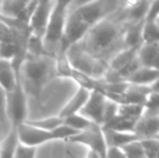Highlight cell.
<instances>
[{
  "label": "cell",
  "instance_id": "obj_1",
  "mask_svg": "<svg viewBox=\"0 0 159 158\" xmlns=\"http://www.w3.org/2000/svg\"><path fill=\"white\" fill-rule=\"evenodd\" d=\"M125 4L126 2L121 1L98 0L84 2L71 11L69 10L62 41L61 54H65L70 47L81 41L93 26L121 10Z\"/></svg>",
  "mask_w": 159,
  "mask_h": 158
},
{
  "label": "cell",
  "instance_id": "obj_2",
  "mask_svg": "<svg viewBox=\"0 0 159 158\" xmlns=\"http://www.w3.org/2000/svg\"><path fill=\"white\" fill-rule=\"evenodd\" d=\"M114 15L115 13L93 26L77 43L87 54L107 64L116 53L125 49L124 33L127 22L122 15V9L118 13V17H114Z\"/></svg>",
  "mask_w": 159,
  "mask_h": 158
},
{
  "label": "cell",
  "instance_id": "obj_3",
  "mask_svg": "<svg viewBox=\"0 0 159 158\" xmlns=\"http://www.w3.org/2000/svg\"><path fill=\"white\" fill-rule=\"evenodd\" d=\"M19 77L27 97L39 100L47 84L57 77V59L44 52L27 53Z\"/></svg>",
  "mask_w": 159,
  "mask_h": 158
},
{
  "label": "cell",
  "instance_id": "obj_4",
  "mask_svg": "<svg viewBox=\"0 0 159 158\" xmlns=\"http://www.w3.org/2000/svg\"><path fill=\"white\" fill-rule=\"evenodd\" d=\"M70 6L71 1H63V0L54 1L42 40V46L46 53L57 59L61 55L62 41H63L66 20Z\"/></svg>",
  "mask_w": 159,
  "mask_h": 158
},
{
  "label": "cell",
  "instance_id": "obj_5",
  "mask_svg": "<svg viewBox=\"0 0 159 158\" xmlns=\"http://www.w3.org/2000/svg\"><path fill=\"white\" fill-rule=\"evenodd\" d=\"M16 132L20 144L35 148H37L38 146L42 145V144L49 143L52 141H57V140L67 141L78 133L74 131L73 129L65 126L64 124L53 131H46L42 129L36 128L27 122H24L21 126L17 127Z\"/></svg>",
  "mask_w": 159,
  "mask_h": 158
},
{
  "label": "cell",
  "instance_id": "obj_6",
  "mask_svg": "<svg viewBox=\"0 0 159 158\" xmlns=\"http://www.w3.org/2000/svg\"><path fill=\"white\" fill-rule=\"evenodd\" d=\"M65 55L74 70L94 79H103L108 72V64L106 62L87 54L77 44L70 47Z\"/></svg>",
  "mask_w": 159,
  "mask_h": 158
},
{
  "label": "cell",
  "instance_id": "obj_7",
  "mask_svg": "<svg viewBox=\"0 0 159 158\" xmlns=\"http://www.w3.org/2000/svg\"><path fill=\"white\" fill-rule=\"evenodd\" d=\"M7 115L11 128L17 129L27 120V94L20 80L15 88L7 93Z\"/></svg>",
  "mask_w": 159,
  "mask_h": 158
},
{
  "label": "cell",
  "instance_id": "obj_8",
  "mask_svg": "<svg viewBox=\"0 0 159 158\" xmlns=\"http://www.w3.org/2000/svg\"><path fill=\"white\" fill-rule=\"evenodd\" d=\"M67 142L73 144H80L89 148V152H92L98 158H107L108 147L105 142L102 128L98 124H92L89 129L81 132H78Z\"/></svg>",
  "mask_w": 159,
  "mask_h": 158
},
{
  "label": "cell",
  "instance_id": "obj_9",
  "mask_svg": "<svg viewBox=\"0 0 159 158\" xmlns=\"http://www.w3.org/2000/svg\"><path fill=\"white\" fill-rule=\"evenodd\" d=\"M53 3L54 1H37L35 10L28 22V29L32 38L40 41L43 40Z\"/></svg>",
  "mask_w": 159,
  "mask_h": 158
},
{
  "label": "cell",
  "instance_id": "obj_10",
  "mask_svg": "<svg viewBox=\"0 0 159 158\" xmlns=\"http://www.w3.org/2000/svg\"><path fill=\"white\" fill-rule=\"evenodd\" d=\"M107 99L98 91H91L86 102L84 106L82 107L81 112L79 113L87 119L92 121L93 124L102 127L104 122L105 107H106Z\"/></svg>",
  "mask_w": 159,
  "mask_h": 158
},
{
  "label": "cell",
  "instance_id": "obj_11",
  "mask_svg": "<svg viewBox=\"0 0 159 158\" xmlns=\"http://www.w3.org/2000/svg\"><path fill=\"white\" fill-rule=\"evenodd\" d=\"M134 133L141 140L151 139L159 132V114L145 112L134 126Z\"/></svg>",
  "mask_w": 159,
  "mask_h": 158
},
{
  "label": "cell",
  "instance_id": "obj_12",
  "mask_svg": "<svg viewBox=\"0 0 159 158\" xmlns=\"http://www.w3.org/2000/svg\"><path fill=\"white\" fill-rule=\"evenodd\" d=\"M90 92L91 91L79 87V88L77 89V91L75 92V94L71 97V99L69 100V101L63 106V108L60 111L57 116L62 119H65L69 116L79 114V113L81 112L82 107L84 106V104H86V102L88 101Z\"/></svg>",
  "mask_w": 159,
  "mask_h": 158
},
{
  "label": "cell",
  "instance_id": "obj_13",
  "mask_svg": "<svg viewBox=\"0 0 159 158\" xmlns=\"http://www.w3.org/2000/svg\"><path fill=\"white\" fill-rule=\"evenodd\" d=\"M102 132L104 135L107 147L109 148H121L122 146L134 141H141V139L132 132H118V131L109 130L102 128Z\"/></svg>",
  "mask_w": 159,
  "mask_h": 158
},
{
  "label": "cell",
  "instance_id": "obj_14",
  "mask_svg": "<svg viewBox=\"0 0 159 158\" xmlns=\"http://www.w3.org/2000/svg\"><path fill=\"white\" fill-rule=\"evenodd\" d=\"M151 1L126 2L122 8V15L127 23H136L144 21Z\"/></svg>",
  "mask_w": 159,
  "mask_h": 158
},
{
  "label": "cell",
  "instance_id": "obj_15",
  "mask_svg": "<svg viewBox=\"0 0 159 158\" xmlns=\"http://www.w3.org/2000/svg\"><path fill=\"white\" fill-rule=\"evenodd\" d=\"M19 80L20 77L15 73L12 63L6 60H0V87L6 93H10L15 88Z\"/></svg>",
  "mask_w": 159,
  "mask_h": 158
},
{
  "label": "cell",
  "instance_id": "obj_16",
  "mask_svg": "<svg viewBox=\"0 0 159 158\" xmlns=\"http://www.w3.org/2000/svg\"><path fill=\"white\" fill-rule=\"evenodd\" d=\"M157 79H159V70L141 66L127 79L126 82L135 86L149 87Z\"/></svg>",
  "mask_w": 159,
  "mask_h": 158
},
{
  "label": "cell",
  "instance_id": "obj_17",
  "mask_svg": "<svg viewBox=\"0 0 159 158\" xmlns=\"http://www.w3.org/2000/svg\"><path fill=\"white\" fill-rule=\"evenodd\" d=\"M144 21L136 23H127L124 33L125 48L136 49L139 50L142 46V29Z\"/></svg>",
  "mask_w": 159,
  "mask_h": 158
},
{
  "label": "cell",
  "instance_id": "obj_18",
  "mask_svg": "<svg viewBox=\"0 0 159 158\" xmlns=\"http://www.w3.org/2000/svg\"><path fill=\"white\" fill-rule=\"evenodd\" d=\"M138 56V50L136 49L125 48L116 53L108 62V70L111 72H119L125 68L130 62L133 61Z\"/></svg>",
  "mask_w": 159,
  "mask_h": 158
},
{
  "label": "cell",
  "instance_id": "obj_19",
  "mask_svg": "<svg viewBox=\"0 0 159 158\" xmlns=\"http://www.w3.org/2000/svg\"><path fill=\"white\" fill-rule=\"evenodd\" d=\"M20 144L15 128H10L6 138L0 142V158H13Z\"/></svg>",
  "mask_w": 159,
  "mask_h": 158
},
{
  "label": "cell",
  "instance_id": "obj_20",
  "mask_svg": "<svg viewBox=\"0 0 159 158\" xmlns=\"http://www.w3.org/2000/svg\"><path fill=\"white\" fill-rule=\"evenodd\" d=\"M136 122H133L131 120L125 118V117L120 116L119 114H117L115 117H113L109 121H107L104 126H102L101 128L109 129V130L118 131V132H132L134 133V126Z\"/></svg>",
  "mask_w": 159,
  "mask_h": 158
},
{
  "label": "cell",
  "instance_id": "obj_21",
  "mask_svg": "<svg viewBox=\"0 0 159 158\" xmlns=\"http://www.w3.org/2000/svg\"><path fill=\"white\" fill-rule=\"evenodd\" d=\"M144 106L139 104H120L118 105V114L125 118L136 122L144 114Z\"/></svg>",
  "mask_w": 159,
  "mask_h": 158
},
{
  "label": "cell",
  "instance_id": "obj_22",
  "mask_svg": "<svg viewBox=\"0 0 159 158\" xmlns=\"http://www.w3.org/2000/svg\"><path fill=\"white\" fill-rule=\"evenodd\" d=\"M63 124L68 128L73 129L76 132H81V131L89 129L92 124H95L80 114L73 115V116H69L67 118L63 119Z\"/></svg>",
  "mask_w": 159,
  "mask_h": 158
},
{
  "label": "cell",
  "instance_id": "obj_23",
  "mask_svg": "<svg viewBox=\"0 0 159 158\" xmlns=\"http://www.w3.org/2000/svg\"><path fill=\"white\" fill-rule=\"evenodd\" d=\"M159 43V26L156 22H144L142 29V44Z\"/></svg>",
  "mask_w": 159,
  "mask_h": 158
},
{
  "label": "cell",
  "instance_id": "obj_24",
  "mask_svg": "<svg viewBox=\"0 0 159 158\" xmlns=\"http://www.w3.org/2000/svg\"><path fill=\"white\" fill-rule=\"evenodd\" d=\"M25 122L32 124V126L36 127V128L42 129V130L53 131L63 124V119L60 118L59 116H52V117H47V118H41L37 120H26Z\"/></svg>",
  "mask_w": 159,
  "mask_h": 158
},
{
  "label": "cell",
  "instance_id": "obj_25",
  "mask_svg": "<svg viewBox=\"0 0 159 158\" xmlns=\"http://www.w3.org/2000/svg\"><path fill=\"white\" fill-rule=\"evenodd\" d=\"M119 150L122 151V153L127 158H146L142 145H141V141L131 142V143L122 146Z\"/></svg>",
  "mask_w": 159,
  "mask_h": 158
},
{
  "label": "cell",
  "instance_id": "obj_26",
  "mask_svg": "<svg viewBox=\"0 0 159 158\" xmlns=\"http://www.w3.org/2000/svg\"><path fill=\"white\" fill-rule=\"evenodd\" d=\"M141 145L144 151L146 158H158L159 157V142L154 138L141 140Z\"/></svg>",
  "mask_w": 159,
  "mask_h": 158
},
{
  "label": "cell",
  "instance_id": "obj_27",
  "mask_svg": "<svg viewBox=\"0 0 159 158\" xmlns=\"http://www.w3.org/2000/svg\"><path fill=\"white\" fill-rule=\"evenodd\" d=\"M145 112L153 113V114H159V94L158 93L149 92L146 97L144 104Z\"/></svg>",
  "mask_w": 159,
  "mask_h": 158
},
{
  "label": "cell",
  "instance_id": "obj_28",
  "mask_svg": "<svg viewBox=\"0 0 159 158\" xmlns=\"http://www.w3.org/2000/svg\"><path fill=\"white\" fill-rule=\"evenodd\" d=\"M36 151L37 148L35 147H30V146L19 144L13 158H36Z\"/></svg>",
  "mask_w": 159,
  "mask_h": 158
},
{
  "label": "cell",
  "instance_id": "obj_29",
  "mask_svg": "<svg viewBox=\"0 0 159 158\" xmlns=\"http://www.w3.org/2000/svg\"><path fill=\"white\" fill-rule=\"evenodd\" d=\"M8 115H7V93L0 87V124H7Z\"/></svg>",
  "mask_w": 159,
  "mask_h": 158
},
{
  "label": "cell",
  "instance_id": "obj_30",
  "mask_svg": "<svg viewBox=\"0 0 159 158\" xmlns=\"http://www.w3.org/2000/svg\"><path fill=\"white\" fill-rule=\"evenodd\" d=\"M159 17V1H151L144 22H156Z\"/></svg>",
  "mask_w": 159,
  "mask_h": 158
},
{
  "label": "cell",
  "instance_id": "obj_31",
  "mask_svg": "<svg viewBox=\"0 0 159 158\" xmlns=\"http://www.w3.org/2000/svg\"><path fill=\"white\" fill-rule=\"evenodd\" d=\"M148 88H149V91H151V92L158 93V94H159V79L156 80V81L154 82L153 84H151Z\"/></svg>",
  "mask_w": 159,
  "mask_h": 158
},
{
  "label": "cell",
  "instance_id": "obj_32",
  "mask_svg": "<svg viewBox=\"0 0 159 158\" xmlns=\"http://www.w3.org/2000/svg\"><path fill=\"white\" fill-rule=\"evenodd\" d=\"M87 158H98L96 155L94 154V153H92V152H89L88 153V156H87Z\"/></svg>",
  "mask_w": 159,
  "mask_h": 158
},
{
  "label": "cell",
  "instance_id": "obj_33",
  "mask_svg": "<svg viewBox=\"0 0 159 158\" xmlns=\"http://www.w3.org/2000/svg\"><path fill=\"white\" fill-rule=\"evenodd\" d=\"M154 139H155V140H157V141L159 142V132H157V133H156V134L155 135H154Z\"/></svg>",
  "mask_w": 159,
  "mask_h": 158
},
{
  "label": "cell",
  "instance_id": "obj_34",
  "mask_svg": "<svg viewBox=\"0 0 159 158\" xmlns=\"http://www.w3.org/2000/svg\"><path fill=\"white\" fill-rule=\"evenodd\" d=\"M156 23H157V25L159 26V17H158V19H157V21H156Z\"/></svg>",
  "mask_w": 159,
  "mask_h": 158
},
{
  "label": "cell",
  "instance_id": "obj_35",
  "mask_svg": "<svg viewBox=\"0 0 159 158\" xmlns=\"http://www.w3.org/2000/svg\"><path fill=\"white\" fill-rule=\"evenodd\" d=\"M158 158H159V157H158Z\"/></svg>",
  "mask_w": 159,
  "mask_h": 158
}]
</instances>
